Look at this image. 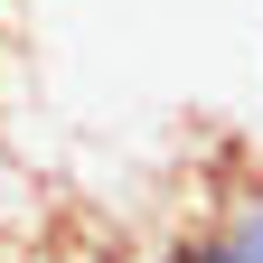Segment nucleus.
<instances>
[{"label": "nucleus", "mask_w": 263, "mask_h": 263, "mask_svg": "<svg viewBox=\"0 0 263 263\" xmlns=\"http://www.w3.org/2000/svg\"><path fill=\"white\" fill-rule=\"evenodd\" d=\"M28 207V188H19V170H10V160H0V216H19Z\"/></svg>", "instance_id": "f03ea898"}, {"label": "nucleus", "mask_w": 263, "mask_h": 263, "mask_svg": "<svg viewBox=\"0 0 263 263\" xmlns=\"http://www.w3.org/2000/svg\"><path fill=\"white\" fill-rule=\"evenodd\" d=\"M104 263H122V254H104ZM141 263H188V245H160V254H141Z\"/></svg>", "instance_id": "7ed1b4c3"}, {"label": "nucleus", "mask_w": 263, "mask_h": 263, "mask_svg": "<svg viewBox=\"0 0 263 263\" xmlns=\"http://www.w3.org/2000/svg\"><path fill=\"white\" fill-rule=\"evenodd\" d=\"M188 263H263V188L235 197L216 226H197V235H188Z\"/></svg>", "instance_id": "f257e3e1"}]
</instances>
